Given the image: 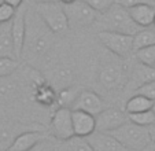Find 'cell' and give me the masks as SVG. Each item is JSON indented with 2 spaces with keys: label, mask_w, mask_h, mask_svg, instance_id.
I'll use <instances>...</instances> for the list:
<instances>
[{
  "label": "cell",
  "mask_w": 155,
  "mask_h": 151,
  "mask_svg": "<svg viewBox=\"0 0 155 151\" xmlns=\"http://www.w3.org/2000/svg\"><path fill=\"white\" fill-rule=\"evenodd\" d=\"M55 33L38 17L33 7H28L26 11V36L22 58L25 61L37 62L50 52L55 40Z\"/></svg>",
  "instance_id": "obj_1"
},
{
  "label": "cell",
  "mask_w": 155,
  "mask_h": 151,
  "mask_svg": "<svg viewBox=\"0 0 155 151\" xmlns=\"http://www.w3.org/2000/svg\"><path fill=\"white\" fill-rule=\"evenodd\" d=\"M95 26L97 28V32L107 30V32H118L130 36H135L141 30V28L132 19L128 8L117 3L110 10L99 15L97 21L95 22Z\"/></svg>",
  "instance_id": "obj_2"
},
{
  "label": "cell",
  "mask_w": 155,
  "mask_h": 151,
  "mask_svg": "<svg viewBox=\"0 0 155 151\" xmlns=\"http://www.w3.org/2000/svg\"><path fill=\"white\" fill-rule=\"evenodd\" d=\"M111 135L129 151H143L152 143L148 128L140 126L132 121H128L121 128L115 129Z\"/></svg>",
  "instance_id": "obj_3"
},
{
  "label": "cell",
  "mask_w": 155,
  "mask_h": 151,
  "mask_svg": "<svg viewBox=\"0 0 155 151\" xmlns=\"http://www.w3.org/2000/svg\"><path fill=\"white\" fill-rule=\"evenodd\" d=\"M33 8L36 10L38 17L45 22V25L55 35H62V33L68 32L70 29L68 17H66V12H64V8H63V4L59 0L33 4Z\"/></svg>",
  "instance_id": "obj_4"
},
{
  "label": "cell",
  "mask_w": 155,
  "mask_h": 151,
  "mask_svg": "<svg viewBox=\"0 0 155 151\" xmlns=\"http://www.w3.org/2000/svg\"><path fill=\"white\" fill-rule=\"evenodd\" d=\"M63 8L71 29H84L92 26L100 15L84 0H76L70 4H63Z\"/></svg>",
  "instance_id": "obj_5"
},
{
  "label": "cell",
  "mask_w": 155,
  "mask_h": 151,
  "mask_svg": "<svg viewBox=\"0 0 155 151\" xmlns=\"http://www.w3.org/2000/svg\"><path fill=\"white\" fill-rule=\"evenodd\" d=\"M99 84L108 91H115L126 87L129 81V73L125 63L121 62H107L99 70L97 76Z\"/></svg>",
  "instance_id": "obj_6"
},
{
  "label": "cell",
  "mask_w": 155,
  "mask_h": 151,
  "mask_svg": "<svg viewBox=\"0 0 155 151\" xmlns=\"http://www.w3.org/2000/svg\"><path fill=\"white\" fill-rule=\"evenodd\" d=\"M97 39L107 51L118 58H128L135 54L133 36L118 32H97Z\"/></svg>",
  "instance_id": "obj_7"
},
{
  "label": "cell",
  "mask_w": 155,
  "mask_h": 151,
  "mask_svg": "<svg viewBox=\"0 0 155 151\" xmlns=\"http://www.w3.org/2000/svg\"><path fill=\"white\" fill-rule=\"evenodd\" d=\"M50 133L54 139L59 142H64L74 137L73 128V117H71V109L68 107H58L55 113L51 117L50 122Z\"/></svg>",
  "instance_id": "obj_8"
},
{
  "label": "cell",
  "mask_w": 155,
  "mask_h": 151,
  "mask_svg": "<svg viewBox=\"0 0 155 151\" xmlns=\"http://www.w3.org/2000/svg\"><path fill=\"white\" fill-rule=\"evenodd\" d=\"M95 118H96V131L104 133H111L129 121L128 113L117 107H107Z\"/></svg>",
  "instance_id": "obj_9"
},
{
  "label": "cell",
  "mask_w": 155,
  "mask_h": 151,
  "mask_svg": "<svg viewBox=\"0 0 155 151\" xmlns=\"http://www.w3.org/2000/svg\"><path fill=\"white\" fill-rule=\"evenodd\" d=\"M26 11L28 6L22 4L19 8H17L14 18L11 21V36L14 43V51L17 59H22L25 45V36H26Z\"/></svg>",
  "instance_id": "obj_10"
},
{
  "label": "cell",
  "mask_w": 155,
  "mask_h": 151,
  "mask_svg": "<svg viewBox=\"0 0 155 151\" xmlns=\"http://www.w3.org/2000/svg\"><path fill=\"white\" fill-rule=\"evenodd\" d=\"M108 106L106 103V100L99 93L94 92V91H82V92H80L71 110H81L96 117L97 114H100Z\"/></svg>",
  "instance_id": "obj_11"
},
{
  "label": "cell",
  "mask_w": 155,
  "mask_h": 151,
  "mask_svg": "<svg viewBox=\"0 0 155 151\" xmlns=\"http://www.w3.org/2000/svg\"><path fill=\"white\" fill-rule=\"evenodd\" d=\"M71 117H73V128L76 136L87 139L94 132H96V118L92 114L81 110H71Z\"/></svg>",
  "instance_id": "obj_12"
},
{
  "label": "cell",
  "mask_w": 155,
  "mask_h": 151,
  "mask_svg": "<svg viewBox=\"0 0 155 151\" xmlns=\"http://www.w3.org/2000/svg\"><path fill=\"white\" fill-rule=\"evenodd\" d=\"M87 140L94 148V151H129L111 133L96 131L91 136H88Z\"/></svg>",
  "instance_id": "obj_13"
},
{
  "label": "cell",
  "mask_w": 155,
  "mask_h": 151,
  "mask_svg": "<svg viewBox=\"0 0 155 151\" xmlns=\"http://www.w3.org/2000/svg\"><path fill=\"white\" fill-rule=\"evenodd\" d=\"M51 85L55 88H58L59 91L63 88H68L71 85L74 80V70L70 65L66 63H58L56 66H54L48 76Z\"/></svg>",
  "instance_id": "obj_14"
},
{
  "label": "cell",
  "mask_w": 155,
  "mask_h": 151,
  "mask_svg": "<svg viewBox=\"0 0 155 151\" xmlns=\"http://www.w3.org/2000/svg\"><path fill=\"white\" fill-rule=\"evenodd\" d=\"M129 14H130L132 19L136 22V25L143 29V28H151L154 23L155 18V4L151 3H143L133 6L128 8Z\"/></svg>",
  "instance_id": "obj_15"
},
{
  "label": "cell",
  "mask_w": 155,
  "mask_h": 151,
  "mask_svg": "<svg viewBox=\"0 0 155 151\" xmlns=\"http://www.w3.org/2000/svg\"><path fill=\"white\" fill-rule=\"evenodd\" d=\"M45 137L41 131H26L15 137L8 151H30L38 142Z\"/></svg>",
  "instance_id": "obj_16"
},
{
  "label": "cell",
  "mask_w": 155,
  "mask_h": 151,
  "mask_svg": "<svg viewBox=\"0 0 155 151\" xmlns=\"http://www.w3.org/2000/svg\"><path fill=\"white\" fill-rule=\"evenodd\" d=\"M154 80H155V69L154 67L146 66V65H141L137 62V65L132 69V73L129 74L128 82H132L133 89L136 91L143 84H147V82L154 81Z\"/></svg>",
  "instance_id": "obj_17"
},
{
  "label": "cell",
  "mask_w": 155,
  "mask_h": 151,
  "mask_svg": "<svg viewBox=\"0 0 155 151\" xmlns=\"http://www.w3.org/2000/svg\"><path fill=\"white\" fill-rule=\"evenodd\" d=\"M0 58H15L14 43L11 36V22L0 25Z\"/></svg>",
  "instance_id": "obj_18"
},
{
  "label": "cell",
  "mask_w": 155,
  "mask_h": 151,
  "mask_svg": "<svg viewBox=\"0 0 155 151\" xmlns=\"http://www.w3.org/2000/svg\"><path fill=\"white\" fill-rule=\"evenodd\" d=\"M152 106H154V100H151V99L146 98L143 95L135 93V95H132L126 100L124 110L128 114H136V113H143V111L151 110Z\"/></svg>",
  "instance_id": "obj_19"
},
{
  "label": "cell",
  "mask_w": 155,
  "mask_h": 151,
  "mask_svg": "<svg viewBox=\"0 0 155 151\" xmlns=\"http://www.w3.org/2000/svg\"><path fill=\"white\" fill-rule=\"evenodd\" d=\"M19 126L10 124H0V151H8L15 137L22 132Z\"/></svg>",
  "instance_id": "obj_20"
},
{
  "label": "cell",
  "mask_w": 155,
  "mask_h": 151,
  "mask_svg": "<svg viewBox=\"0 0 155 151\" xmlns=\"http://www.w3.org/2000/svg\"><path fill=\"white\" fill-rule=\"evenodd\" d=\"M155 44V29L154 28H143L140 32L133 36V45L136 49L150 47Z\"/></svg>",
  "instance_id": "obj_21"
},
{
  "label": "cell",
  "mask_w": 155,
  "mask_h": 151,
  "mask_svg": "<svg viewBox=\"0 0 155 151\" xmlns=\"http://www.w3.org/2000/svg\"><path fill=\"white\" fill-rule=\"evenodd\" d=\"M59 151H94V148L91 147L87 139L74 136L69 140L61 142Z\"/></svg>",
  "instance_id": "obj_22"
},
{
  "label": "cell",
  "mask_w": 155,
  "mask_h": 151,
  "mask_svg": "<svg viewBox=\"0 0 155 151\" xmlns=\"http://www.w3.org/2000/svg\"><path fill=\"white\" fill-rule=\"evenodd\" d=\"M80 92L77 91V88L74 87H68V88H63V89L58 91V105L59 107H68L71 109L74 105V102L77 100L78 98Z\"/></svg>",
  "instance_id": "obj_23"
},
{
  "label": "cell",
  "mask_w": 155,
  "mask_h": 151,
  "mask_svg": "<svg viewBox=\"0 0 155 151\" xmlns=\"http://www.w3.org/2000/svg\"><path fill=\"white\" fill-rule=\"evenodd\" d=\"M17 93V84L10 81L8 77L0 79V105L11 102V99Z\"/></svg>",
  "instance_id": "obj_24"
},
{
  "label": "cell",
  "mask_w": 155,
  "mask_h": 151,
  "mask_svg": "<svg viewBox=\"0 0 155 151\" xmlns=\"http://www.w3.org/2000/svg\"><path fill=\"white\" fill-rule=\"evenodd\" d=\"M135 58L139 63L154 67L155 66V44L150 47H144V48H140V49H136Z\"/></svg>",
  "instance_id": "obj_25"
},
{
  "label": "cell",
  "mask_w": 155,
  "mask_h": 151,
  "mask_svg": "<svg viewBox=\"0 0 155 151\" xmlns=\"http://www.w3.org/2000/svg\"><path fill=\"white\" fill-rule=\"evenodd\" d=\"M19 67V61L15 58H0V79L11 77Z\"/></svg>",
  "instance_id": "obj_26"
},
{
  "label": "cell",
  "mask_w": 155,
  "mask_h": 151,
  "mask_svg": "<svg viewBox=\"0 0 155 151\" xmlns=\"http://www.w3.org/2000/svg\"><path fill=\"white\" fill-rule=\"evenodd\" d=\"M129 121L135 122V124L140 125V126H151L155 124V114L152 113V110H147L143 113H136V114H128Z\"/></svg>",
  "instance_id": "obj_27"
},
{
  "label": "cell",
  "mask_w": 155,
  "mask_h": 151,
  "mask_svg": "<svg viewBox=\"0 0 155 151\" xmlns=\"http://www.w3.org/2000/svg\"><path fill=\"white\" fill-rule=\"evenodd\" d=\"M84 2L89 4L94 10H96L99 14L106 12L117 3V0H84Z\"/></svg>",
  "instance_id": "obj_28"
},
{
  "label": "cell",
  "mask_w": 155,
  "mask_h": 151,
  "mask_svg": "<svg viewBox=\"0 0 155 151\" xmlns=\"http://www.w3.org/2000/svg\"><path fill=\"white\" fill-rule=\"evenodd\" d=\"M15 12H17V8H14V7H11L10 4L3 2V3L0 4V25H2V23L11 22Z\"/></svg>",
  "instance_id": "obj_29"
},
{
  "label": "cell",
  "mask_w": 155,
  "mask_h": 151,
  "mask_svg": "<svg viewBox=\"0 0 155 151\" xmlns=\"http://www.w3.org/2000/svg\"><path fill=\"white\" fill-rule=\"evenodd\" d=\"M135 93L143 95V96H146V98L151 99V100L155 102V80L154 81L147 82V84H143L141 87H139L135 91Z\"/></svg>",
  "instance_id": "obj_30"
},
{
  "label": "cell",
  "mask_w": 155,
  "mask_h": 151,
  "mask_svg": "<svg viewBox=\"0 0 155 151\" xmlns=\"http://www.w3.org/2000/svg\"><path fill=\"white\" fill-rule=\"evenodd\" d=\"M30 151H59V146L58 147H55L50 140L44 137V139L41 140V142H38Z\"/></svg>",
  "instance_id": "obj_31"
},
{
  "label": "cell",
  "mask_w": 155,
  "mask_h": 151,
  "mask_svg": "<svg viewBox=\"0 0 155 151\" xmlns=\"http://www.w3.org/2000/svg\"><path fill=\"white\" fill-rule=\"evenodd\" d=\"M143 3H151L154 4L152 0H117V4L126 7V8H130L133 6H137V4H143Z\"/></svg>",
  "instance_id": "obj_32"
},
{
  "label": "cell",
  "mask_w": 155,
  "mask_h": 151,
  "mask_svg": "<svg viewBox=\"0 0 155 151\" xmlns=\"http://www.w3.org/2000/svg\"><path fill=\"white\" fill-rule=\"evenodd\" d=\"M4 3L10 4L14 8H19L22 4H25V0H4Z\"/></svg>",
  "instance_id": "obj_33"
},
{
  "label": "cell",
  "mask_w": 155,
  "mask_h": 151,
  "mask_svg": "<svg viewBox=\"0 0 155 151\" xmlns=\"http://www.w3.org/2000/svg\"><path fill=\"white\" fill-rule=\"evenodd\" d=\"M148 132H150V137H151V142L155 143V124L148 126Z\"/></svg>",
  "instance_id": "obj_34"
},
{
  "label": "cell",
  "mask_w": 155,
  "mask_h": 151,
  "mask_svg": "<svg viewBox=\"0 0 155 151\" xmlns=\"http://www.w3.org/2000/svg\"><path fill=\"white\" fill-rule=\"evenodd\" d=\"M45 2H56V0H30L32 4H38V3H45Z\"/></svg>",
  "instance_id": "obj_35"
},
{
  "label": "cell",
  "mask_w": 155,
  "mask_h": 151,
  "mask_svg": "<svg viewBox=\"0 0 155 151\" xmlns=\"http://www.w3.org/2000/svg\"><path fill=\"white\" fill-rule=\"evenodd\" d=\"M143 151H155V143H151V144H150L147 148H144Z\"/></svg>",
  "instance_id": "obj_36"
},
{
  "label": "cell",
  "mask_w": 155,
  "mask_h": 151,
  "mask_svg": "<svg viewBox=\"0 0 155 151\" xmlns=\"http://www.w3.org/2000/svg\"><path fill=\"white\" fill-rule=\"evenodd\" d=\"M62 4H70V3H73V2H76V0H59Z\"/></svg>",
  "instance_id": "obj_37"
},
{
  "label": "cell",
  "mask_w": 155,
  "mask_h": 151,
  "mask_svg": "<svg viewBox=\"0 0 155 151\" xmlns=\"http://www.w3.org/2000/svg\"><path fill=\"white\" fill-rule=\"evenodd\" d=\"M151 110H152V113L155 114V102H154V106H152V109H151Z\"/></svg>",
  "instance_id": "obj_38"
},
{
  "label": "cell",
  "mask_w": 155,
  "mask_h": 151,
  "mask_svg": "<svg viewBox=\"0 0 155 151\" xmlns=\"http://www.w3.org/2000/svg\"><path fill=\"white\" fill-rule=\"evenodd\" d=\"M152 28L155 29V18H154V23H152Z\"/></svg>",
  "instance_id": "obj_39"
},
{
  "label": "cell",
  "mask_w": 155,
  "mask_h": 151,
  "mask_svg": "<svg viewBox=\"0 0 155 151\" xmlns=\"http://www.w3.org/2000/svg\"><path fill=\"white\" fill-rule=\"evenodd\" d=\"M3 2H4V0H0V4H2V3H3Z\"/></svg>",
  "instance_id": "obj_40"
},
{
  "label": "cell",
  "mask_w": 155,
  "mask_h": 151,
  "mask_svg": "<svg viewBox=\"0 0 155 151\" xmlns=\"http://www.w3.org/2000/svg\"><path fill=\"white\" fill-rule=\"evenodd\" d=\"M154 69H155V66H154Z\"/></svg>",
  "instance_id": "obj_41"
}]
</instances>
